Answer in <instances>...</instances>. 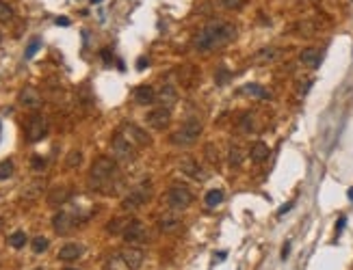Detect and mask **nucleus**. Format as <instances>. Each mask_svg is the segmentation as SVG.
Returning a JSON list of instances; mask_svg holds the SVG:
<instances>
[{"label":"nucleus","mask_w":353,"mask_h":270,"mask_svg":"<svg viewBox=\"0 0 353 270\" xmlns=\"http://www.w3.org/2000/svg\"><path fill=\"white\" fill-rule=\"evenodd\" d=\"M145 121H147L149 128H154V130H165L167 125H169V121H171L169 108L160 106V108H154V110H149L147 117H145Z\"/></svg>","instance_id":"obj_11"},{"label":"nucleus","mask_w":353,"mask_h":270,"mask_svg":"<svg viewBox=\"0 0 353 270\" xmlns=\"http://www.w3.org/2000/svg\"><path fill=\"white\" fill-rule=\"evenodd\" d=\"M17 102H20L24 108H31V110H37V108H41V104H44L41 93L35 87H24L22 91H20V98H17Z\"/></svg>","instance_id":"obj_12"},{"label":"nucleus","mask_w":353,"mask_h":270,"mask_svg":"<svg viewBox=\"0 0 353 270\" xmlns=\"http://www.w3.org/2000/svg\"><path fill=\"white\" fill-rule=\"evenodd\" d=\"M57 24H59V26H70V20H68V17H59Z\"/></svg>","instance_id":"obj_42"},{"label":"nucleus","mask_w":353,"mask_h":270,"mask_svg":"<svg viewBox=\"0 0 353 270\" xmlns=\"http://www.w3.org/2000/svg\"><path fill=\"white\" fill-rule=\"evenodd\" d=\"M345 223H347V218H345V216H340V218H338V225H336V231L340 233V231H343V227H345Z\"/></svg>","instance_id":"obj_39"},{"label":"nucleus","mask_w":353,"mask_h":270,"mask_svg":"<svg viewBox=\"0 0 353 270\" xmlns=\"http://www.w3.org/2000/svg\"><path fill=\"white\" fill-rule=\"evenodd\" d=\"M158 229L163 233H176L182 229V220L176 218V216H163V218L158 220Z\"/></svg>","instance_id":"obj_20"},{"label":"nucleus","mask_w":353,"mask_h":270,"mask_svg":"<svg viewBox=\"0 0 353 270\" xmlns=\"http://www.w3.org/2000/svg\"><path fill=\"white\" fill-rule=\"evenodd\" d=\"M130 218H111L109 225H106V231L113 233V236H117V233H124V229L128 227Z\"/></svg>","instance_id":"obj_23"},{"label":"nucleus","mask_w":353,"mask_h":270,"mask_svg":"<svg viewBox=\"0 0 353 270\" xmlns=\"http://www.w3.org/2000/svg\"><path fill=\"white\" fill-rule=\"evenodd\" d=\"M2 223H4V220H2V218H0V231H2Z\"/></svg>","instance_id":"obj_46"},{"label":"nucleus","mask_w":353,"mask_h":270,"mask_svg":"<svg viewBox=\"0 0 353 270\" xmlns=\"http://www.w3.org/2000/svg\"><path fill=\"white\" fill-rule=\"evenodd\" d=\"M217 2H219V7H223L228 11H236L245 4V0H217Z\"/></svg>","instance_id":"obj_31"},{"label":"nucleus","mask_w":353,"mask_h":270,"mask_svg":"<svg viewBox=\"0 0 353 270\" xmlns=\"http://www.w3.org/2000/svg\"><path fill=\"white\" fill-rule=\"evenodd\" d=\"M143 264V251L135 247L119 249L109 260V270H139Z\"/></svg>","instance_id":"obj_3"},{"label":"nucleus","mask_w":353,"mask_h":270,"mask_svg":"<svg viewBox=\"0 0 353 270\" xmlns=\"http://www.w3.org/2000/svg\"><path fill=\"white\" fill-rule=\"evenodd\" d=\"M243 162V149L238 145H232L230 147V166H241Z\"/></svg>","instance_id":"obj_28"},{"label":"nucleus","mask_w":353,"mask_h":270,"mask_svg":"<svg viewBox=\"0 0 353 270\" xmlns=\"http://www.w3.org/2000/svg\"><path fill=\"white\" fill-rule=\"evenodd\" d=\"M288 253H290V242H286L284 249H282V260H286V257H288Z\"/></svg>","instance_id":"obj_40"},{"label":"nucleus","mask_w":353,"mask_h":270,"mask_svg":"<svg viewBox=\"0 0 353 270\" xmlns=\"http://www.w3.org/2000/svg\"><path fill=\"white\" fill-rule=\"evenodd\" d=\"M122 236H124L126 242H143V240H145V227H143L141 220L130 218V223L124 229Z\"/></svg>","instance_id":"obj_13"},{"label":"nucleus","mask_w":353,"mask_h":270,"mask_svg":"<svg viewBox=\"0 0 353 270\" xmlns=\"http://www.w3.org/2000/svg\"><path fill=\"white\" fill-rule=\"evenodd\" d=\"M200 134H202V121L200 119H189V121H184L180 130L171 134V143L173 145L189 147V145H193V143H197Z\"/></svg>","instance_id":"obj_4"},{"label":"nucleus","mask_w":353,"mask_h":270,"mask_svg":"<svg viewBox=\"0 0 353 270\" xmlns=\"http://www.w3.org/2000/svg\"><path fill=\"white\" fill-rule=\"evenodd\" d=\"M80 162H82V154L80 152H71L68 156V166H78Z\"/></svg>","instance_id":"obj_34"},{"label":"nucleus","mask_w":353,"mask_h":270,"mask_svg":"<svg viewBox=\"0 0 353 270\" xmlns=\"http://www.w3.org/2000/svg\"><path fill=\"white\" fill-rule=\"evenodd\" d=\"M11 17H13V9L4 0H0V22H9Z\"/></svg>","instance_id":"obj_32"},{"label":"nucleus","mask_w":353,"mask_h":270,"mask_svg":"<svg viewBox=\"0 0 353 270\" xmlns=\"http://www.w3.org/2000/svg\"><path fill=\"white\" fill-rule=\"evenodd\" d=\"M228 78H230V71H225V67H221V69L217 71V76H214V80H217L219 85H223V82L228 80Z\"/></svg>","instance_id":"obj_36"},{"label":"nucleus","mask_w":353,"mask_h":270,"mask_svg":"<svg viewBox=\"0 0 353 270\" xmlns=\"http://www.w3.org/2000/svg\"><path fill=\"white\" fill-rule=\"evenodd\" d=\"M234 37H236V26L234 24L212 20L195 35L193 48L197 52H211V50H214V48H221V46L230 44Z\"/></svg>","instance_id":"obj_1"},{"label":"nucleus","mask_w":353,"mask_h":270,"mask_svg":"<svg viewBox=\"0 0 353 270\" xmlns=\"http://www.w3.org/2000/svg\"><path fill=\"white\" fill-rule=\"evenodd\" d=\"M245 95H251V98H267V91L260 85H245L243 87Z\"/></svg>","instance_id":"obj_27"},{"label":"nucleus","mask_w":353,"mask_h":270,"mask_svg":"<svg viewBox=\"0 0 353 270\" xmlns=\"http://www.w3.org/2000/svg\"><path fill=\"white\" fill-rule=\"evenodd\" d=\"M180 169L187 173L189 177H193V179H204V171L200 169V164L193 160V158H184L180 160Z\"/></svg>","instance_id":"obj_21"},{"label":"nucleus","mask_w":353,"mask_h":270,"mask_svg":"<svg viewBox=\"0 0 353 270\" xmlns=\"http://www.w3.org/2000/svg\"><path fill=\"white\" fill-rule=\"evenodd\" d=\"M48 244H50V242H48V238H44V236H37V238H35L33 242H31V247H33L35 253H44V251L48 249Z\"/></svg>","instance_id":"obj_30"},{"label":"nucleus","mask_w":353,"mask_h":270,"mask_svg":"<svg viewBox=\"0 0 353 270\" xmlns=\"http://www.w3.org/2000/svg\"><path fill=\"white\" fill-rule=\"evenodd\" d=\"M70 197H71L70 190L63 188V186H59V188H52L50 193H48V203H50L52 208H57V206H63Z\"/></svg>","instance_id":"obj_17"},{"label":"nucleus","mask_w":353,"mask_h":270,"mask_svg":"<svg viewBox=\"0 0 353 270\" xmlns=\"http://www.w3.org/2000/svg\"><path fill=\"white\" fill-rule=\"evenodd\" d=\"M26 242H28V238H26V233H24V231H13L9 236V244L13 249H22Z\"/></svg>","instance_id":"obj_26"},{"label":"nucleus","mask_w":353,"mask_h":270,"mask_svg":"<svg viewBox=\"0 0 353 270\" xmlns=\"http://www.w3.org/2000/svg\"><path fill=\"white\" fill-rule=\"evenodd\" d=\"M0 41H2V35H0Z\"/></svg>","instance_id":"obj_49"},{"label":"nucleus","mask_w":353,"mask_h":270,"mask_svg":"<svg viewBox=\"0 0 353 270\" xmlns=\"http://www.w3.org/2000/svg\"><path fill=\"white\" fill-rule=\"evenodd\" d=\"M152 186H149L147 182H143L141 186H137V188H133L128 193V197H126V199L122 201V208L126 210V212H130V210H139L143 203H145L149 197H152Z\"/></svg>","instance_id":"obj_6"},{"label":"nucleus","mask_w":353,"mask_h":270,"mask_svg":"<svg viewBox=\"0 0 353 270\" xmlns=\"http://www.w3.org/2000/svg\"><path fill=\"white\" fill-rule=\"evenodd\" d=\"M269 147L265 145L262 141H258V143H254L251 145V149H249V158L256 162V164H262V162H267V158H269Z\"/></svg>","instance_id":"obj_19"},{"label":"nucleus","mask_w":353,"mask_h":270,"mask_svg":"<svg viewBox=\"0 0 353 270\" xmlns=\"http://www.w3.org/2000/svg\"><path fill=\"white\" fill-rule=\"evenodd\" d=\"M290 208H292V201H288V203H284V206H282V208H280V212H278V214H280V216H282V214H286V212H288V210H290Z\"/></svg>","instance_id":"obj_38"},{"label":"nucleus","mask_w":353,"mask_h":270,"mask_svg":"<svg viewBox=\"0 0 353 270\" xmlns=\"http://www.w3.org/2000/svg\"><path fill=\"white\" fill-rule=\"evenodd\" d=\"M278 56H280V50H275V48H265V50H260L258 54H256V63H260V65L273 63Z\"/></svg>","instance_id":"obj_22"},{"label":"nucleus","mask_w":353,"mask_h":270,"mask_svg":"<svg viewBox=\"0 0 353 270\" xmlns=\"http://www.w3.org/2000/svg\"><path fill=\"white\" fill-rule=\"evenodd\" d=\"M158 102L163 104L165 108H171L173 104L178 102V93H176V87H171V85H163L160 87V91H158Z\"/></svg>","instance_id":"obj_16"},{"label":"nucleus","mask_w":353,"mask_h":270,"mask_svg":"<svg viewBox=\"0 0 353 270\" xmlns=\"http://www.w3.org/2000/svg\"><path fill=\"white\" fill-rule=\"evenodd\" d=\"M221 201H223V190H221V188H212V190H208L206 197H204V203H206L208 208H217Z\"/></svg>","instance_id":"obj_24"},{"label":"nucleus","mask_w":353,"mask_h":270,"mask_svg":"<svg viewBox=\"0 0 353 270\" xmlns=\"http://www.w3.org/2000/svg\"><path fill=\"white\" fill-rule=\"evenodd\" d=\"M241 130H243V132H251V130H254V123H251V115H245V117H243Z\"/></svg>","instance_id":"obj_35"},{"label":"nucleus","mask_w":353,"mask_h":270,"mask_svg":"<svg viewBox=\"0 0 353 270\" xmlns=\"http://www.w3.org/2000/svg\"><path fill=\"white\" fill-rule=\"evenodd\" d=\"M39 46H41V41H39V39H33L31 44H28L26 52H24V56H26V58H33V56H35V52L39 50Z\"/></svg>","instance_id":"obj_33"},{"label":"nucleus","mask_w":353,"mask_h":270,"mask_svg":"<svg viewBox=\"0 0 353 270\" xmlns=\"http://www.w3.org/2000/svg\"><path fill=\"white\" fill-rule=\"evenodd\" d=\"M135 100H137V104H141V106L152 104V102L156 100V93H154V87H149V85H141V87H137V89H135Z\"/></svg>","instance_id":"obj_15"},{"label":"nucleus","mask_w":353,"mask_h":270,"mask_svg":"<svg viewBox=\"0 0 353 270\" xmlns=\"http://www.w3.org/2000/svg\"><path fill=\"white\" fill-rule=\"evenodd\" d=\"M102 58H104V63H111V50H102Z\"/></svg>","instance_id":"obj_41"},{"label":"nucleus","mask_w":353,"mask_h":270,"mask_svg":"<svg viewBox=\"0 0 353 270\" xmlns=\"http://www.w3.org/2000/svg\"><path fill=\"white\" fill-rule=\"evenodd\" d=\"M167 203H169L171 210H187L191 203H193V193L187 188V186H173L167 195Z\"/></svg>","instance_id":"obj_8"},{"label":"nucleus","mask_w":353,"mask_h":270,"mask_svg":"<svg viewBox=\"0 0 353 270\" xmlns=\"http://www.w3.org/2000/svg\"><path fill=\"white\" fill-rule=\"evenodd\" d=\"M80 255H82V247L80 244H74V242L65 244V247L59 251V260L61 262H74V260H78Z\"/></svg>","instance_id":"obj_18"},{"label":"nucleus","mask_w":353,"mask_h":270,"mask_svg":"<svg viewBox=\"0 0 353 270\" xmlns=\"http://www.w3.org/2000/svg\"><path fill=\"white\" fill-rule=\"evenodd\" d=\"M349 199H351V201H353V188H351V190H349Z\"/></svg>","instance_id":"obj_44"},{"label":"nucleus","mask_w":353,"mask_h":270,"mask_svg":"<svg viewBox=\"0 0 353 270\" xmlns=\"http://www.w3.org/2000/svg\"><path fill=\"white\" fill-rule=\"evenodd\" d=\"M13 171H15V166H13V162L11 160L0 162V179H9L11 175H13Z\"/></svg>","instance_id":"obj_29"},{"label":"nucleus","mask_w":353,"mask_h":270,"mask_svg":"<svg viewBox=\"0 0 353 270\" xmlns=\"http://www.w3.org/2000/svg\"><path fill=\"white\" fill-rule=\"evenodd\" d=\"M137 67H139V69H145V67H147V58H139V63H137Z\"/></svg>","instance_id":"obj_43"},{"label":"nucleus","mask_w":353,"mask_h":270,"mask_svg":"<svg viewBox=\"0 0 353 270\" xmlns=\"http://www.w3.org/2000/svg\"><path fill=\"white\" fill-rule=\"evenodd\" d=\"M76 225H78V218H76V214H74V212H65V210L57 212L55 218H52V227H55V231L59 233V236H68V233L74 229Z\"/></svg>","instance_id":"obj_10"},{"label":"nucleus","mask_w":353,"mask_h":270,"mask_svg":"<svg viewBox=\"0 0 353 270\" xmlns=\"http://www.w3.org/2000/svg\"><path fill=\"white\" fill-rule=\"evenodd\" d=\"M117 134H122L128 143H133V145L139 149V147H145L149 143V136L145 130H141L139 125H135L133 121H124L122 125L117 128Z\"/></svg>","instance_id":"obj_5"},{"label":"nucleus","mask_w":353,"mask_h":270,"mask_svg":"<svg viewBox=\"0 0 353 270\" xmlns=\"http://www.w3.org/2000/svg\"><path fill=\"white\" fill-rule=\"evenodd\" d=\"M98 2H102V0H91V4H98Z\"/></svg>","instance_id":"obj_45"},{"label":"nucleus","mask_w":353,"mask_h":270,"mask_svg":"<svg viewBox=\"0 0 353 270\" xmlns=\"http://www.w3.org/2000/svg\"><path fill=\"white\" fill-rule=\"evenodd\" d=\"M301 63L306 65L310 69H316L321 65V58H323V52L319 48H306V50H301Z\"/></svg>","instance_id":"obj_14"},{"label":"nucleus","mask_w":353,"mask_h":270,"mask_svg":"<svg viewBox=\"0 0 353 270\" xmlns=\"http://www.w3.org/2000/svg\"><path fill=\"white\" fill-rule=\"evenodd\" d=\"M41 190H44V179H35L33 184H28L24 188V199H35V197L41 195Z\"/></svg>","instance_id":"obj_25"},{"label":"nucleus","mask_w":353,"mask_h":270,"mask_svg":"<svg viewBox=\"0 0 353 270\" xmlns=\"http://www.w3.org/2000/svg\"><path fill=\"white\" fill-rule=\"evenodd\" d=\"M111 149H113L115 160H119V162H133L135 156H137V147L133 145V143L126 141L122 134H117V132L111 141Z\"/></svg>","instance_id":"obj_7"},{"label":"nucleus","mask_w":353,"mask_h":270,"mask_svg":"<svg viewBox=\"0 0 353 270\" xmlns=\"http://www.w3.org/2000/svg\"><path fill=\"white\" fill-rule=\"evenodd\" d=\"M89 188L100 190V193L113 195L119 188V166L115 158L102 156L89 169Z\"/></svg>","instance_id":"obj_2"},{"label":"nucleus","mask_w":353,"mask_h":270,"mask_svg":"<svg viewBox=\"0 0 353 270\" xmlns=\"http://www.w3.org/2000/svg\"><path fill=\"white\" fill-rule=\"evenodd\" d=\"M44 166H46V160L39 158V156H35L33 158V169H44Z\"/></svg>","instance_id":"obj_37"},{"label":"nucleus","mask_w":353,"mask_h":270,"mask_svg":"<svg viewBox=\"0 0 353 270\" xmlns=\"http://www.w3.org/2000/svg\"><path fill=\"white\" fill-rule=\"evenodd\" d=\"M46 134H48V121H46V117L33 115L31 119H28V123H26V141L28 143H37V141L44 139Z\"/></svg>","instance_id":"obj_9"},{"label":"nucleus","mask_w":353,"mask_h":270,"mask_svg":"<svg viewBox=\"0 0 353 270\" xmlns=\"http://www.w3.org/2000/svg\"><path fill=\"white\" fill-rule=\"evenodd\" d=\"M35 270H44V268H35Z\"/></svg>","instance_id":"obj_48"},{"label":"nucleus","mask_w":353,"mask_h":270,"mask_svg":"<svg viewBox=\"0 0 353 270\" xmlns=\"http://www.w3.org/2000/svg\"><path fill=\"white\" fill-rule=\"evenodd\" d=\"M65 270H76V268H65Z\"/></svg>","instance_id":"obj_47"}]
</instances>
